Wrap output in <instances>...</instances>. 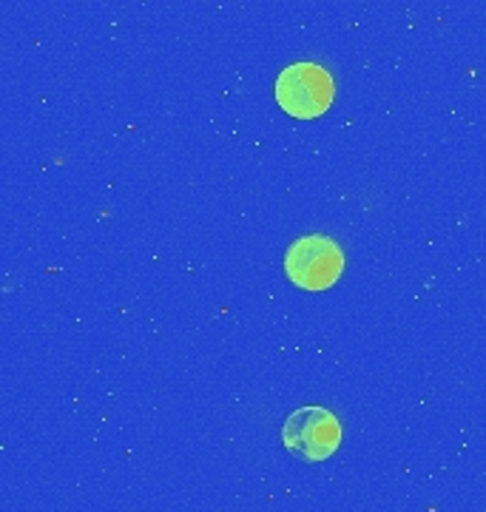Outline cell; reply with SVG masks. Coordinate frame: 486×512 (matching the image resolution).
<instances>
[{
  "mask_svg": "<svg viewBox=\"0 0 486 512\" xmlns=\"http://www.w3.org/2000/svg\"><path fill=\"white\" fill-rule=\"evenodd\" d=\"M336 100L333 74L319 63L299 60L285 66L276 77V103L296 120H316L327 114Z\"/></svg>",
  "mask_w": 486,
  "mask_h": 512,
  "instance_id": "1",
  "label": "cell"
},
{
  "mask_svg": "<svg viewBox=\"0 0 486 512\" xmlns=\"http://www.w3.org/2000/svg\"><path fill=\"white\" fill-rule=\"evenodd\" d=\"M285 274L302 291H327L344 274L342 248L324 234L299 237L285 254Z\"/></svg>",
  "mask_w": 486,
  "mask_h": 512,
  "instance_id": "2",
  "label": "cell"
},
{
  "mask_svg": "<svg viewBox=\"0 0 486 512\" xmlns=\"http://www.w3.org/2000/svg\"><path fill=\"white\" fill-rule=\"evenodd\" d=\"M282 444L305 461H327L342 444V421L327 407H299L282 427Z\"/></svg>",
  "mask_w": 486,
  "mask_h": 512,
  "instance_id": "3",
  "label": "cell"
}]
</instances>
